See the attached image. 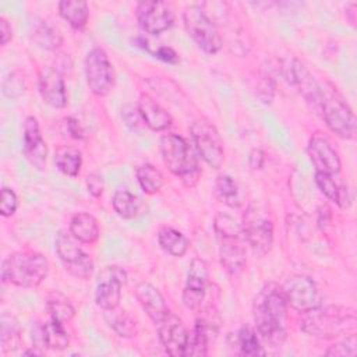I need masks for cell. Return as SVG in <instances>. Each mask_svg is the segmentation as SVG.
I'll use <instances>...</instances> for the list:
<instances>
[{
	"mask_svg": "<svg viewBox=\"0 0 357 357\" xmlns=\"http://www.w3.org/2000/svg\"><path fill=\"white\" fill-rule=\"evenodd\" d=\"M287 307L283 287L275 283L265 284L254 300L252 314L257 331L273 347L280 346L286 339L284 318Z\"/></svg>",
	"mask_w": 357,
	"mask_h": 357,
	"instance_id": "cell-1",
	"label": "cell"
},
{
	"mask_svg": "<svg viewBox=\"0 0 357 357\" xmlns=\"http://www.w3.org/2000/svg\"><path fill=\"white\" fill-rule=\"evenodd\" d=\"M357 318L353 310L329 305L317 307L304 312L300 321V329L318 339H333L356 329Z\"/></svg>",
	"mask_w": 357,
	"mask_h": 357,
	"instance_id": "cell-2",
	"label": "cell"
},
{
	"mask_svg": "<svg viewBox=\"0 0 357 357\" xmlns=\"http://www.w3.org/2000/svg\"><path fill=\"white\" fill-rule=\"evenodd\" d=\"M49 273L47 258L32 250L10 254L1 264V279L18 287H38Z\"/></svg>",
	"mask_w": 357,
	"mask_h": 357,
	"instance_id": "cell-3",
	"label": "cell"
},
{
	"mask_svg": "<svg viewBox=\"0 0 357 357\" xmlns=\"http://www.w3.org/2000/svg\"><path fill=\"white\" fill-rule=\"evenodd\" d=\"M160 153L166 167L181 180L185 187H194L201 176L195 153L184 137L169 132L160 138Z\"/></svg>",
	"mask_w": 357,
	"mask_h": 357,
	"instance_id": "cell-4",
	"label": "cell"
},
{
	"mask_svg": "<svg viewBox=\"0 0 357 357\" xmlns=\"http://www.w3.org/2000/svg\"><path fill=\"white\" fill-rule=\"evenodd\" d=\"M243 237L251 250L259 255H266L273 245V220L258 204H250L243 215Z\"/></svg>",
	"mask_w": 357,
	"mask_h": 357,
	"instance_id": "cell-5",
	"label": "cell"
},
{
	"mask_svg": "<svg viewBox=\"0 0 357 357\" xmlns=\"http://www.w3.org/2000/svg\"><path fill=\"white\" fill-rule=\"evenodd\" d=\"M183 21L187 33L192 38L197 46L208 53L215 54L222 49L223 40L219 33V29L212 18L204 11L202 6L191 4L185 7L183 13Z\"/></svg>",
	"mask_w": 357,
	"mask_h": 357,
	"instance_id": "cell-6",
	"label": "cell"
},
{
	"mask_svg": "<svg viewBox=\"0 0 357 357\" xmlns=\"http://www.w3.org/2000/svg\"><path fill=\"white\" fill-rule=\"evenodd\" d=\"M190 132L205 163L213 169H219L225 162V148L216 127L208 119L199 117L191 123Z\"/></svg>",
	"mask_w": 357,
	"mask_h": 357,
	"instance_id": "cell-7",
	"label": "cell"
},
{
	"mask_svg": "<svg viewBox=\"0 0 357 357\" xmlns=\"http://www.w3.org/2000/svg\"><path fill=\"white\" fill-rule=\"evenodd\" d=\"M321 112L326 126L332 132L344 139H353L356 137V116L340 96L332 92H325Z\"/></svg>",
	"mask_w": 357,
	"mask_h": 357,
	"instance_id": "cell-8",
	"label": "cell"
},
{
	"mask_svg": "<svg viewBox=\"0 0 357 357\" xmlns=\"http://www.w3.org/2000/svg\"><path fill=\"white\" fill-rule=\"evenodd\" d=\"M77 241L78 240H75L71 233L59 231L56 237V252L70 275L77 279L86 280L92 276L95 264L92 258L82 251Z\"/></svg>",
	"mask_w": 357,
	"mask_h": 357,
	"instance_id": "cell-9",
	"label": "cell"
},
{
	"mask_svg": "<svg viewBox=\"0 0 357 357\" xmlns=\"http://www.w3.org/2000/svg\"><path fill=\"white\" fill-rule=\"evenodd\" d=\"M85 77L91 92L106 96L114 85V70L107 53L102 47H93L85 57Z\"/></svg>",
	"mask_w": 357,
	"mask_h": 357,
	"instance_id": "cell-10",
	"label": "cell"
},
{
	"mask_svg": "<svg viewBox=\"0 0 357 357\" xmlns=\"http://www.w3.org/2000/svg\"><path fill=\"white\" fill-rule=\"evenodd\" d=\"M208 265L201 258H194L190 262L187 280L183 290V303L192 311H202L206 307V298L211 290Z\"/></svg>",
	"mask_w": 357,
	"mask_h": 357,
	"instance_id": "cell-11",
	"label": "cell"
},
{
	"mask_svg": "<svg viewBox=\"0 0 357 357\" xmlns=\"http://www.w3.org/2000/svg\"><path fill=\"white\" fill-rule=\"evenodd\" d=\"M289 307L304 314L321 305V294L315 282L304 275H294L282 286Z\"/></svg>",
	"mask_w": 357,
	"mask_h": 357,
	"instance_id": "cell-12",
	"label": "cell"
},
{
	"mask_svg": "<svg viewBox=\"0 0 357 357\" xmlns=\"http://www.w3.org/2000/svg\"><path fill=\"white\" fill-rule=\"evenodd\" d=\"M139 26L151 35L167 31L174 22V13L169 3L160 0H144L135 8Z\"/></svg>",
	"mask_w": 357,
	"mask_h": 357,
	"instance_id": "cell-13",
	"label": "cell"
},
{
	"mask_svg": "<svg viewBox=\"0 0 357 357\" xmlns=\"http://www.w3.org/2000/svg\"><path fill=\"white\" fill-rule=\"evenodd\" d=\"M127 282V273L117 265H110L102 269L98 276L95 301L98 307L112 310L119 307L121 300V289Z\"/></svg>",
	"mask_w": 357,
	"mask_h": 357,
	"instance_id": "cell-14",
	"label": "cell"
},
{
	"mask_svg": "<svg viewBox=\"0 0 357 357\" xmlns=\"http://www.w3.org/2000/svg\"><path fill=\"white\" fill-rule=\"evenodd\" d=\"M283 74L286 79L294 85L298 92L307 99V102L312 103V106L321 110V105L324 100V88L317 82V79L311 75V73L305 68L303 63L293 59L283 67Z\"/></svg>",
	"mask_w": 357,
	"mask_h": 357,
	"instance_id": "cell-15",
	"label": "cell"
},
{
	"mask_svg": "<svg viewBox=\"0 0 357 357\" xmlns=\"http://www.w3.org/2000/svg\"><path fill=\"white\" fill-rule=\"evenodd\" d=\"M156 326L159 340L167 354L173 357L187 356L190 333L177 315L170 312L165 319L156 324Z\"/></svg>",
	"mask_w": 357,
	"mask_h": 357,
	"instance_id": "cell-16",
	"label": "cell"
},
{
	"mask_svg": "<svg viewBox=\"0 0 357 357\" xmlns=\"http://www.w3.org/2000/svg\"><path fill=\"white\" fill-rule=\"evenodd\" d=\"M307 152L317 172L332 176L340 172L342 162L339 153L325 135L314 134L308 141Z\"/></svg>",
	"mask_w": 357,
	"mask_h": 357,
	"instance_id": "cell-17",
	"label": "cell"
},
{
	"mask_svg": "<svg viewBox=\"0 0 357 357\" xmlns=\"http://www.w3.org/2000/svg\"><path fill=\"white\" fill-rule=\"evenodd\" d=\"M38 89L42 99L54 109H63L68 103V93L63 74L54 67H43L38 75Z\"/></svg>",
	"mask_w": 357,
	"mask_h": 357,
	"instance_id": "cell-18",
	"label": "cell"
},
{
	"mask_svg": "<svg viewBox=\"0 0 357 357\" xmlns=\"http://www.w3.org/2000/svg\"><path fill=\"white\" fill-rule=\"evenodd\" d=\"M243 233L220 234L219 245V258L225 271L231 275H240L247 264V254L243 241Z\"/></svg>",
	"mask_w": 357,
	"mask_h": 357,
	"instance_id": "cell-19",
	"label": "cell"
},
{
	"mask_svg": "<svg viewBox=\"0 0 357 357\" xmlns=\"http://www.w3.org/2000/svg\"><path fill=\"white\" fill-rule=\"evenodd\" d=\"M24 153L35 169H45L47 159V145L40 134L39 123L33 116H28L24 123Z\"/></svg>",
	"mask_w": 357,
	"mask_h": 357,
	"instance_id": "cell-20",
	"label": "cell"
},
{
	"mask_svg": "<svg viewBox=\"0 0 357 357\" xmlns=\"http://www.w3.org/2000/svg\"><path fill=\"white\" fill-rule=\"evenodd\" d=\"M135 297L142 310L146 312V315L152 319L155 325L170 314V310L162 293L148 282H141L135 287Z\"/></svg>",
	"mask_w": 357,
	"mask_h": 357,
	"instance_id": "cell-21",
	"label": "cell"
},
{
	"mask_svg": "<svg viewBox=\"0 0 357 357\" xmlns=\"http://www.w3.org/2000/svg\"><path fill=\"white\" fill-rule=\"evenodd\" d=\"M32 339L35 340V346L47 347L52 350H63L70 343V336L66 329V324H61L56 319H52L40 324L33 331Z\"/></svg>",
	"mask_w": 357,
	"mask_h": 357,
	"instance_id": "cell-22",
	"label": "cell"
},
{
	"mask_svg": "<svg viewBox=\"0 0 357 357\" xmlns=\"http://www.w3.org/2000/svg\"><path fill=\"white\" fill-rule=\"evenodd\" d=\"M137 109L144 124L153 131H163L169 128L173 123L170 113L146 93H142L138 98Z\"/></svg>",
	"mask_w": 357,
	"mask_h": 357,
	"instance_id": "cell-23",
	"label": "cell"
},
{
	"mask_svg": "<svg viewBox=\"0 0 357 357\" xmlns=\"http://www.w3.org/2000/svg\"><path fill=\"white\" fill-rule=\"evenodd\" d=\"M70 233L79 243L93 244L99 238L100 229L93 215L79 212L75 213L70 220Z\"/></svg>",
	"mask_w": 357,
	"mask_h": 357,
	"instance_id": "cell-24",
	"label": "cell"
},
{
	"mask_svg": "<svg viewBox=\"0 0 357 357\" xmlns=\"http://www.w3.org/2000/svg\"><path fill=\"white\" fill-rule=\"evenodd\" d=\"M105 321L110 326V329L120 337H134L138 333L135 319L126 311L119 307L112 310H105Z\"/></svg>",
	"mask_w": 357,
	"mask_h": 357,
	"instance_id": "cell-25",
	"label": "cell"
},
{
	"mask_svg": "<svg viewBox=\"0 0 357 357\" xmlns=\"http://www.w3.org/2000/svg\"><path fill=\"white\" fill-rule=\"evenodd\" d=\"M158 241L160 248L172 257H183L190 247L188 238L173 227H162L158 233Z\"/></svg>",
	"mask_w": 357,
	"mask_h": 357,
	"instance_id": "cell-26",
	"label": "cell"
},
{
	"mask_svg": "<svg viewBox=\"0 0 357 357\" xmlns=\"http://www.w3.org/2000/svg\"><path fill=\"white\" fill-rule=\"evenodd\" d=\"M59 13L74 29H82L89 18V7L85 1L63 0L59 3Z\"/></svg>",
	"mask_w": 357,
	"mask_h": 357,
	"instance_id": "cell-27",
	"label": "cell"
},
{
	"mask_svg": "<svg viewBox=\"0 0 357 357\" xmlns=\"http://www.w3.org/2000/svg\"><path fill=\"white\" fill-rule=\"evenodd\" d=\"M54 163L57 169L70 177H75L79 174L82 166V156L78 148L70 145H61L56 149Z\"/></svg>",
	"mask_w": 357,
	"mask_h": 357,
	"instance_id": "cell-28",
	"label": "cell"
},
{
	"mask_svg": "<svg viewBox=\"0 0 357 357\" xmlns=\"http://www.w3.org/2000/svg\"><path fill=\"white\" fill-rule=\"evenodd\" d=\"M211 332H212V328L209 322L204 317L197 318L194 332L190 336L187 356H206Z\"/></svg>",
	"mask_w": 357,
	"mask_h": 357,
	"instance_id": "cell-29",
	"label": "cell"
},
{
	"mask_svg": "<svg viewBox=\"0 0 357 357\" xmlns=\"http://www.w3.org/2000/svg\"><path fill=\"white\" fill-rule=\"evenodd\" d=\"M135 176H137V181H138L141 190L149 195L160 191V188L165 184L162 172L151 163L139 165L135 170Z\"/></svg>",
	"mask_w": 357,
	"mask_h": 357,
	"instance_id": "cell-30",
	"label": "cell"
},
{
	"mask_svg": "<svg viewBox=\"0 0 357 357\" xmlns=\"http://www.w3.org/2000/svg\"><path fill=\"white\" fill-rule=\"evenodd\" d=\"M216 198L230 208H238L241 205V197L237 183L227 174H220L215 180Z\"/></svg>",
	"mask_w": 357,
	"mask_h": 357,
	"instance_id": "cell-31",
	"label": "cell"
},
{
	"mask_svg": "<svg viewBox=\"0 0 357 357\" xmlns=\"http://www.w3.org/2000/svg\"><path fill=\"white\" fill-rule=\"evenodd\" d=\"M0 343L3 353L15 350L21 343V328L17 319L11 315L3 314L0 319Z\"/></svg>",
	"mask_w": 357,
	"mask_h": 357,
	"instance_id": "cell-32",
	"label": "cell"
},
{
	"mask_svg": "<svg viewBox=\"0 0 357 357\" xmlns=\"http://www.w3.org/2000/svg\"><path fill=\"white\" fill-rule=\"evenodd\" d=\"M112 205L116 213L123 219H132L138 215V209H139L138 199L127 188H119L113 194Z\"/></svg>",
	"mask_w": 357,
	"mask_h": 357,
	"instance_id": "cell-33",
	"label": "cell"
},
{
	"mask_svg": "<svg viewBox=\"0 0 357 357\" xmlns=\"http://www.w3.org/2000/svg\"><path fill=\"white\" fill-rule=\"evenodd\" d=\"M32 38L40 47L47 49V50L57 49L63 42V38H61L59 29L54 28L47 21H39L35 25L33 32H32Z\"/></svg>",
	"mask_w": 357,
	"mask_h": 357,
	"instance_id": "cell-34",
	"label": "cell"
},
{
	"mask_svg": "<svg viewBox=\"0 0 357 357\" xmlns=\"http://www.w3.org/2000/svg\"><path fill=\"white\" fill-rule=\"evenodd\" d=\"M46 307H47V311L50 314V318L52 319H56L61 324H67L73 319L74 314H75V310L73 307V304L61 294H52L49 298H47V303H46Z\"/></svg>",
	"mask_w": 357,
	"mask_h": 357,
	"instance_id": "cell-35",
	"label": "cell"
},
{
	"mask_svg": "<svg viewBox=\"0 0 357 357\" xmlns=\"http://www.w3.org/2000/svg\"><path fill=\"white\" fill-rule=\"evenodd\" d=\"M237 344L244 356H264L265 350L259 343L257 332L250 326H241L237 332Z\"/></svg>",
	"mask_w": 357,
	"mask_h": 357,
	"instance_id": "cell-36",
	"label": "cell"
},
{
	"mask_svg": "<svg viewBox=\"0 0 357 357\" xmlns=\"http://www.w3.org/2000/svg\"><path fill=\"white\" fill-rule=\"evenodd\" d=\"M1 92L4 96L7 98H18L25 92V79L24 77L17 73V71H11L8 73L3 82H1Z\"/></svg>",
	"mask_w": 357,
	"mask_h": 357,
	"instance_id": "cell-37",
	"label": "cell"
},
{
	"mask_svg": "<svg viewBox=\"0 0 357 357\" xmlns=\"http://www.w3.org/2000/svg\"><path fill=\"white\" fill-rule=\"evenodd\" d=\"M315 183H317L318 188L321 190V192H322L328 199L336 202L337 195H339V188H340V185L335 181V178H333L332 174L315 172Z\"/></svg>",
	"mask_w": 357,
	"mask_h": 357,
	"instance_id": "cell-38",
	"label": "cell"
},
{
	"mask_svg": "<svg viewBox=\"0 0 357 357\" xmlns=\"http://www.w3.org/2000/svg\"><path fill=\"white\" fill-rule=\"evenodd\" d=\"M356 346H357V339H356L354 332H351L346 336V339L331 346L326 350V354L328 356H351V357H354L357 353Z\"/></svg>",
	"mask_w": 357,
	"mask_h": 357,
	"instance_id": "cell-39",
	"label": "cell"
},
{
	"mask_svg": "<svg viewBox=\"0 0 357 357\" xmlns=\"http://www.w3.org/2000/svg\"><path fill=\"white\" fill-rule=\"evenodd\" d=\"M18 208V198L13 188L3 187L1 188V202H0V212L4 218H8L15 213Z\"/></svg>",
	"mask_w": 357,
	"mask_h": 357,
	"instance_id": "cell-40",
	"label": "cell"
},
{
	"mask_svg": "<svg viewBox=\"0 0 357 357\" xmlns=\"http://www.w3.org/2000/svg\"><path fill=\"white\" fill-rule=\"evenodd\" d=\"M86 188H88V191H89V194L92 197H95V198L100 197L102 192H103V188H105L103 177L99 173H96V172L88 174V177H86Z\"/></svg>",
	"mask_w": 357,
	"mask_h": 357,
	"instance_id": "cell-41",
	"label": "cell"
},
{
	"mask_svg": "<svg viewBox=\"0 0 357 357\" xmlns=\"http://www.w3.org/2000/svg\"><path fill=\"white\" fill-rule=\"evenodd\" d=\"M121 116H123V119H124L126 124H127V126H130L131 128H135V127H137V124L139 123V119H141L138 109H135V107H134V106H131V105H127V106H124V107H123V110H121ZM141 120H142V119H141Z\"/></svg>",
	"mask_w": 357,
	"mask_h": 357,
	"instance_id": "cell-42",
	"label": "cell"
},
{
	"mask_svg": "<svg viewBox=\"0 0 357 357\" xmlns=\"http://www.w3.org/2000/svg\"><path fill=\"white\" fill-rule=\"evenodd\" d=\"M273 84H271L269 77H264L261 84L258 85V96L262 99V102L269 103L273 98Z\"/></svg>",
	"mask_w": 357,
	"mask_h": 357,
	"instance_id": "cell-43",
	"label": "cell"
},
{
	"mask_svg": "<svg viewBox=\"0 0 357 357\" xmlns=\"http://www.w3.org/2000/svg\"><path fill=\"white\" fill-rule=\"evenodd\" d=\"M264 162H265V153H264L262 149L254 148V149L250 151V153H248V165H250V167L252 170L262 169Z\"/></svg>",
	"mask_w": 357,
	"mask_h": 357,
	"instance_id": "cell-44",
	"label": "cell"
},
{
	"mask_svg": "<svg viewBox=\"0 0 357 357\" xmlns=\"http://www.w3.org/2000/svg\"><path fill=\"white\" fill-rule=\"evenodd\" d=\"M67 130H68V132L73 138H77V139L85 138V131H84L82 126L79 124V121L75 117H68L67 119Z\"/></svg>",
	"mask_w": 357,
	"mask_h": 357,
	"instance_id": "cell-45",
	"label": "cell"
},
{
	"mask_svg": "<svg viewBox=\"0 0 357 357\" xmlns=\"http://www.w3.org/2000/svg\"><path fill=\"white\" fill-rule=\"evenodd\" d=\"M11 39H13L11 25L8 24V21L4 17H1L0 18V43H1V46H6Z\"/></svg>",
	"mask_w": 357,
	"mask_h": 357,
	"instance_id": "cell-46",
	"label": "cell"
},
{
	"mask_svg": "<svg viewBox=\"0 0 357 357\" xmlns=\"http://www.w3.org/2000/svg\"><path fill=\"white\" fill-rule=\"evenodd\" d=\"M156 57L162 59L163 61H167V63H177L178 61V54L172 49V47H167V46H162L156 50Z\"/></svg>",
	"mask_w": 357,
	"mask_h": 357,
	"instance_id": "cell-47",
	"label": "cell"
},
{
	"mask_svg": "<svg viewBox=\"0 0 357 357\" xmlns=\"http://www.w3.org/2000/svg\"><path fill=\"white\" fill-rule=\"evenodd\" d=\"M336 204L342 208V209H346L350 206L351 204V197L349 194V190L344 184H340V188H339V195H337V199H336Z\"/></svg>",
	"mask_w": 357,
	"mask_h": 357,
	"instance_id": "cell-48",
	"label": "cell"
}]
</instances>
